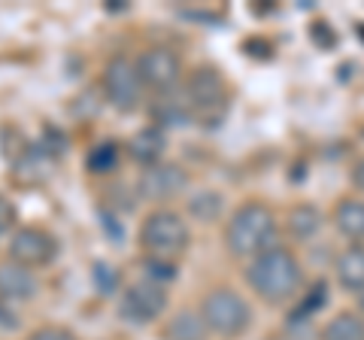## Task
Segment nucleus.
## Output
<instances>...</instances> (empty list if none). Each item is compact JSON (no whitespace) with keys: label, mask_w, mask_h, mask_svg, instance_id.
<instances>
[{"label":"nucleus","mask_w":364,"mask_h":340,"mask_svg":"<svg viewBox=\"0 0 364 340\" xmlns=\"http://www.w3.org/2000/svg\"><path fill=\"white\" fill-rule=\"evenodd\" d=\"M301 262L286 246H270L261 255L252 258L246 270V280L267 304H279L291 298L301 286Z\"/></svg>","instance_id":"nucleus-1"},{"label":"nucleus","mask_w":364,"mask_h":340,"mask_svg":"<svg viewBox=\"0 0 364 340\" xmlns=\"http://www.w3.org/2000/svg\"><path fill=\"white\" fill-rule=\"evenodd\" d=\"M273 234H277V216H273V210L261 201H246L234 210V216L225 228V240L234 255L255 258L273 246Z\"/></svg>","instance_id":"nucleus-2"},{"label":"nucleus","mask_w":364,"mask_h":340,"mask_svg":"<svg viewBox=\"0 0 364 340\" xmlns=\"http://www.w3.org/2000/svg\"><path fill=\"white\" fill-rule=\"evenodd\" d=\"M140 243L149 253V258L173 262V258H179L188 249V225L173 210H155L143 222Z\"/></svg>","instance_id":"nucleus-3"},{"label":"nucleus","mask_w":364,"mask_h":340,"mask_svg":"<svg viewBox=\"0 0 364 340\" xmlns=\"http://www.w3.org/2000/svg\"><path fill=\"white\" fill-rule=\"evenodd\" d=\"M186 95H188V112L207 124H219L228 112V104H231L228 100V85L215 67H198L188 76Z\"/></svg>","instance_id":"nucleus-4"},{"label":"nucleus","mask_w":364,"mask_h":340,"mask_svg":"<svg viewBox=\"0 0 364 340\" xmlns=\"http://www.w3.org/2000/svg\"><path fill=\"white\" fill-rule=\"evenodd\" d=\"M200 316L210 331L222 337H240L252 322V310H249L246 298L234 289H213L200 304Z\"/></svg>","instance_id":"nucleus-5"},{"label":"nucleus","mask_w":364,"mask_h":340,"mask_svg":"<svg viewBox=\"0 0 364 340\" xmlns=\"http://www.w3.org/2000/svg\"><path fill=\"white\" fill-rule=\"evenodd\" d=\"M104 92L109 97V104L122 110V112H131L140 107V95H143V79L136 73V64H131L128 58H112L104 70Z\"/></svg>","instance_id":"nucleus-6"},{"label":"nucleus","mask_w":364,"mask_h":340,"mask_svg":"<svg viewBox=\"0 0 364 340\" xmlns=\"http://www.w3.org/2000/svg\"><path fill=\"white\" fill-rule=\"evenodd\" d=\"M164 310H167V292L158 286V282H152V280L134 282V286L124 292L122 307H119V313L124 316V319H128V322H136V325H149V322H155Z\"/></svg>","instance_id":"nucleus-7"},{"label":"nucleus","mask_w":364,"mask_h":340,"mask_svg":"<svg viewBox=\"0 0 364 340\" xmlns=\"http://www.w3.org/2000/svg\"><path fill=\"white\" fill-rule=\"evenodd\" d=\"M55 253H58V243L43 228H18L13 234V240H9V262H16L28 270L49 265Z\"/></svg>","instance_id":"nucleus-8"},{"label":"nucleus","mask_w":364,"mask_h":340,"mask_svg":"<svg viewBox=\"0 0 364 340\" xmlns=\"http://www.w3.org/2000/svg\"><path fill=\"white\" fill-rule=\"evenodd\" d=\"M136 73H140L143 85L152 88V92H170L179 83L182 67H179L176 52L158 46V49H146L136 58Z\"/></svg>","instance_id":"nucleus-9"},{"label":"nucleus","mask_w":364,"mask_h":340,"mask_svg":"<svg viewBox=\"0 0 364 340\" xmlns=\"http://www.w3.org/2000/svg\"><path fill=\"white\" fill-rule=\"evenodd\" d=\"M188 186V174L179 164H155L140 179V195L149 201H170Z\"/></svg>","instance_id":"nucleus-10"},{"label":"nucleus","mask_w":364,"mask_h":340,"mask_svg":"<svg viewBox=\"0 0 364 340\" xmlns=\"http://www.w3.org/2000/svg\"><path fill=\"white\" fill-rule=\"evenodd\" d=\"M37 294V280L28 267H21L16 262L0 265V301L6 304H25Z\"/></svg>","instance_id":"nucleus-11"},{"label":"nucleus","mask_w":364,"mask_h":340,"mask_svg":"<svg viewBox=\"0 0 364 340\" xmlns=\"http://www.w3.org/2000/svg\"><path fill=\"white\" fill-rule=\"evenodd\" d=\"M334 270L346 292H364V246H346L337 255Z\"/></svg>","instance_id":"nucleus-12"},{"label":"nucleus","mask_w":364,"mask_h":340,"mask_svg":"<svg viewBox=\"0 0 364 340\" xmlns=\"http://www.w3.org/2000/svg\"><path fill=\"white\" fill-rule=\"evenodd\" d=\"M164 131L161 128H143L140 134H134L128 149H131V158L134 161H140L146 167H155L158 158L164 155Z\"/></svg>","instance_id":"nucleus-13"},{"label":"nucleus","mask_w":364,"mask_h":340,"mask_svg":"<svg viewBox=\"0 0 364 340\" xmlns=\"http://www.w3.org/2000/svg\"><path fill=\"white\" fill-rule=\"evenodd\" d=\"M334 225L349 240H364V201H358V198L340 201L334 210Z\"/></svg>","instance_id":"nucleus-14"},{"label":"nucleus","mask_w":364,"mask_h":340,"mask_svg":"<svg viewBox=\"0 0 364 340\" xmlns=\"http://www.w3.org/2000/svg\"><path fill=\"white\" fill-rule=\"evenodd\" d=\"M203 337H207V322H203V316L191 310L176 313L164 328V340H203Z\"/></svg>","instance_id":"nucleus-15"},{"label":"nucleus","mask_w":364,"mask_h":340,"mask_svg":"<svg viewBox=\"0 0 364 340\" xmlns=\"http://www.w3.org/2000/svg\"><path fill=\"white\" fill-rule=\"evenodd\" d=\"M322 213H318L313 203H298L289 213V231L298 237V240H310L313 234L322 231Z\"/></svg>","instance_id":"nucleus-16"},{"label":"nucleus","mask_w":364,"mask_h":340,"mask_svg":"<svg viewBox=\"0 0 364 340\" xmlns=\"http://www.w3.org/2000/svg\"><path fill=\"white\" fill-rule=\"evenodd\" d=\"M322 340H364V319L358 313H337L322 331Z\"/></svg>","instance_id":"nucleus-17"},{"label":"nucleus","mask_w":364,"mask_h":340,"mask_svg":"<svg viewBox=\"0 0 364 340\" xmlns=\"http://www.w3.org/2000/svg\"><path fill=\"white\" fill-rule=\"evenodd\" d=\"M222 207H225V201L219 191H198V195L188 201V213L200 222H215L222 216Z\"/></svg>","instance_id":"nucleus-18"},{"label":"nucleus","mask_w":364,"mask_h":340,"mask_svg":"<svg viewBox=\"0 0 364 340\" xmlns=\"http://www.w3.org/2000/svg\"><path fill=\"white\" fill-rule=\"evenodd\" d=\"M116 164H119L116 143H97L95 149L88 152V158H85V167L91 170V174H109Z\"/></svg>","instance_id":"nucleus-19"},{"label":"nucleus","mask_w":364,"mask_h":340,"mask_svg":"<svg viewBox=\"0 0 364 340\" xmlns=\"http://www.w3.org/2000/svg\"><path fill=\"white\" fill-rule=\"evenodd\" d=\"M95 282H97V292L100 294H112L119 286V270L112 267V265H104V262H97L95 265Z\"/></svg>","instance_id":"nucleus-20"},{"label":"nucleus","mask_w":364,"mask_h":340,"mask_svg":"<svg viewBox=\"0 0 364 340\" xmlns=\"http://www.w3.org/2000/svg\"><path fill=\"white\" fill-rule=\"evenodd\" d=\"M146 270H149L152 282H155V280H173V277H176L173 265H170V262H161V258H146Z\"/></svg>","instance_id":"nucleus-21"},{"label":"nucleus","mask_w":364,"mask_h":340,"mask_svg":"<svg viewBox=\"0 0 364 340\" xmlns=\"http://www.w3.org/2000/svg\"><path fill=\"white\" fill-rule=\"evenodd\" d=\"M28 340H76V334H73V331H67V328L46 325V328H37L33 334H28Z\"/></svg>","instance_id":"nucleus-22"},{"label":"nucleus","mask_w":364,"mask_h":340,"mask_svg":"<svg viewBox=\"0 0 364 340\" xmlns=\"http://www.w3.org/2000/svg\"><path fill=\"white\" fill-rule=\"evenodd\" d=\"M13 222H16V210H13V203H9L4 195H0V234H6L9 228H13Z\"/></svg>","instance_id":"nucleus-23"},{"label":"nucleus","mask_w":364,"mask_h":340,"mask_svg":"<svg viewBox=\"0 0 364 340\" xmlns=\"http://www.w3.org/2000/svg\"><path fill=\"white\" fill-rule=\"evenodd\" d=\"M16 325H18V319H16L13 307H9L6 301H0V328H16Z\"/></svg>","instance_id":"nucleus-24"},{"label":"nucleus","mask_w":364,"mask_h":340,"mask_svg":"<svg viewBox=\"0 0 364 340\" xmlns=\"http://www.w3.org/2000/svg\"><path fill=\"white\" fill-rule=\"evenodd\" d=\"M352 183H355L358 188H364V158L355 164V170H352Z\"/></svg>","instance_id":"nucleus-25"},{"label":"nucleus","mask_w":364,"mask_h":340,"mask_svg":"<svg viewBox=\"0 0 364 340\" xmlns=\"http://www.w3.org/2000/svg\"><path fill=\"white\" fill-rule=\"evenodd\" d=\"M358 307H361V313H364V292L358 294Z\"/></svg>","instance_id":"nucleus-26"}]
</instances>
